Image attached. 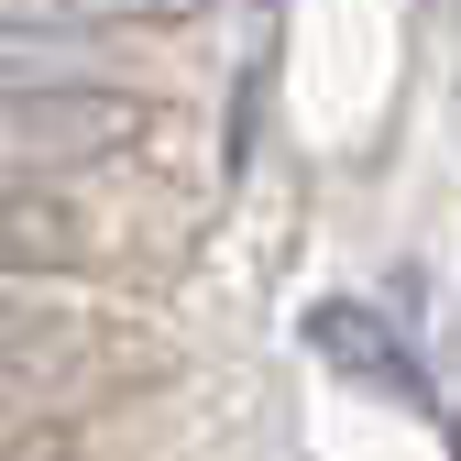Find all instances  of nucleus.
<instances>
[{
	"instance_id": "4",
	"label": "nucleus",
	"mask_w": 461,
	"mask_h": 461,
	"mask_svg": "<svg viewBox=\"0 0 461 461\" xmlns=\"http://www.w3.org/2000/svg\"><path fill=\"white\" fill-rule=\"evenodd\" d=\"M0 461H44V450H0Z\"/></svg>"
},
{
	"instance_id": "2",
	"label": "nucleus",
	"mask_w": 461,
	"mask_h": 461,
	"mask_svg": "<svg viewBox=\"0 0 461 461\" xmlns=\"http://www.w3.org/2000/svg\"><path fill=\"white\" fill-rule=\"evenodd\" d=\"M77 253V220L55 209V187H0V275H44Z\"/></svg>"
},
{
	"instance_id": "5",
	"label": "nucleus",
	"mask_w": 461,
	"mask_h": 461,
	"mask_svg": "<svg viewBox=\"0 0 461 461\" xmlns=\"http://www.w3.org/2000/svg\"><path fill=\"white\" fill-rule=\"evenodd\" d=\"M450 450H461V418H450Z\"/></svg>"
},
{
	"instance_id": "1",
	"label": "nucleus",
	"mask_w": 461,
	"mask_h": 461,
	"mask_svg": "<svg viewBox=\"0 0 461 461\" xmlns=\"http://www.w3.org/2000/svg\"><path fill=\"white\" fill-rule=\"evenodd\" d=\"M297 340H308L319 363H340L363 395L429 407V363H418V340H395V319H384V308H363V297H319V308L297 319Z\"/></svg>"
},
{
	"instance_id": "3",
	"label": "nucleus",
	"mask_w": 461,
	"mask_h": 461,
	"mask_svg": "<svg viewBox=\"0 0 461 461\" xmlns=\"http://www.w3.org/2000/svg\"><path fill=\"white\" fill-rule=\"evenodd\" d=\"M209 0H0V23H55V33H99V23H187Z\"/></svg>"
}]
</instances>
